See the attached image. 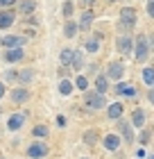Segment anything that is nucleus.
Segmentation results:
<instances>
[{
  "label": "nucleus",
  "instance_id": "nucleus-1",
  "mask_svg": "<svg viewBox=\"0 0 154 159\" xmlns=\"http://www.w3.org/2000/svg\"><path fill=\"white\" fill-rule=\"evenodd\" d=\"M147 50H150V46H147V37H136V59L138 61H145L147 59Z\"/></svg>",
  "mask_w": 154,
  "mask_h": 159
},
{
  "label": "nucleus",
  "instance_id": "nucleus-2",
  "mask_svg": "<svg viewBox=\"0 0 154 159\" xmlns=\"http://www.w3.org/2000/svg\"><path fill=\"white\" fill-rule=\"evenodd\" d=\"M120 20H122V27L125 30H129V27L136 25V9H131V7H125L120 11Z\"/></svg>",
  "mask_w": 154,
  "mask_h": 159
},
{
  "label": "nucleus",
  "instance_id": "nucleus-3",
  "mask_svg": "<svg viewBox=\"0 0 154 159\" xmlns=\"http://www.w3.org/2000/svg\"><path fill=\"white\" fill-rule=\"evenodd\" d=\"M46 152H48V146H46V143H32V146L27 148V155H30L32 159L46 157Z\"/></svg>",
  "mask_w": 154,
  "mask_h": 159
},
{
  "label": "nucleus",
  "instance_id": "nucleus-4",
  "mask_svg": "<svg viewBox=\"0 0 154 159\" xmlns=\"http://www.w3.org/2000/svg\"><path fill=\"white\" fill-rule=\"evenodd\" d=\"M86 105L91 107V109H100L102 105H104V98H102V93H86Z\"/></svg>",
  "mask_w": 154,
  "mask_h": 159
},
{
  "label": "nucleus",
  "instance_id": "nucleus-5",
  "mask_svg": "<svg viewBox=\"0 0 154 159\" xmlns=\"http://www.w3.org/2000/svg\"><path fill=\"white\" fill-rule=\"evenodd\" d=\"M107 75H109V77H113V80H120V77L125 75L122 64H118V61H111V64H109V68H107Z\"/></svg>",
  "mask_w": 154,
  "mask_h": 159
},
{
  "label": "nucleus",
  "instance_id": "nucleus-6",
  "mask_svg": "<svg viewBox=\"0 0 154 159\" xmlns=\"http://www.w3.org/2000/svg\"><path fill=\"white\" fill-rule=\"evenodd\" d=\"M116 46H118V52H122V55L131 52V39L129 37H120L118 41H116Z\"/></svg>",
  "mask_w": 154,
  "mask_h": 159
},
{
  "label": "nucleus",
  "instance_id": "nucleus-7",
  "mask_svg": "<svg viewBox=\"0 0 154 159\" xmlns=\"http://www.w3.org/2000/svg\"><path fill=\"white\" fill-rule=\"evenodd\" d=\"M23 43H25L23 37H5V39H2V46H5V48H20Z\"/></svg>",
  "mask_w": 154,
  "mask_h": 159
},
{
  "label": "nucleus",
  "instance_id": "nucleus-8",
  "mask_svg": "<svg viewBox=\"0 0 154 159\" xmlns=\"http://www.w3.org/2000/svg\"><path fill=\"white\" fill-rule=\"evenodd\" d=\"M5 59L7 61H20V59H23V50H20V48H7Z\"/></svg>",
  "mask_w": 154,
  "mask_h": 159
},
{
  "label": "nucleus",
  "instance_id": "nucleus-9",
  "mask_svg": "<svg viewBox=\"0 0 154 159\" xmlns=\"http://www.w3.org/2000/svg\"><path fill=\"white\" fill-rule=\"evenodd\" d=\"M23 120H25V114L20 111V114H14V116L9 118V123H7V127L9 129H18L20 125H23Z\"/></svg>",
  "mask_w": 154,
  "mask_h": 159
},
{
  "label": "nucleus",
  "instance_id": "nucleus-10",
  "mask_svg": "<svg viewBox=\"0 0 154 159\" xmlns=\"http://www.w3.org/2000/svg\"><path fill=\"white\" fill-rule=\"evenodd\" d=\"M11 23H14V11L11 9L0 11V27H9Z\"/></svg>",
  "mask_w": 154,
  "mask_h": 159
},
{
  "label": "nucleus",
  "instance_id": "nucleus-11",
  "mask_svg": "<svg viewBox=\"0 0 154 159\" xmlns=\"http://www.w3.org/2000/svg\"><path fill=\"white\" fill-rule=\"evenodd\" d=\"M27 98H30L27 89H16V91H11V100H14V102H25Z\"/></svg>",
  "mask_w": 154,
  "mask_h": 159
},
{
  "label": "nucleus",
  "instance_id": "nucleus-12",
  "mask_svg": "<svg viewBox=\"0 0 154 159\" xmlns=\"http://www.w3.org/2000/svg\"><path fill=\"white\" fill-rule=\"evenodd\" d=\"M118 146H120V141H118V136H116V134H107L104 136V148L107 150H116Z\"/></svg>",
  "mask_w": 154,
  "mask_h": 159
},
{
  "label": "nucleus",
  "instance_id": "nucleus-13",
  "mask_svg": "<svg viewBox=\"0 0 154 159\" xmlns=\"http://www.w3.org/2000/svg\"><path fill=\"white\" fill-rule=\"evenodd\" d=\"M34 7H36L34 0H23L18 9H20V14H25V16H27V14H32V11H34Z\"/></svg>",
  "mask_w": 154,
  "mask_h": 159
},
{
  "label": "nucleus",
  "instance_id": "nucleus-14",
  "mask_svg": "<svg viewBox=\"0 0 154 159\" xmlns=\"http://www.w3.org/2000/svg\"><path fill=\"white\" fill-rule=\"evenodd\" d=\"M131 120H134L136 127H143V123H145V114H143V109H134V116H131Z\"/></svg>",
  "mask_w": 154,
  "mask_h": 159
},
{
  "label": "nucleus",
  "instance_id": "nucleus-15",
  "mask_svg": "<svg viewBox=\"0 0 154 159\" xmlns=\"http://www.w3.org/2000/svg\"><path fill=\"white\" fill-rule=\"evenodd\" d=\"M120 116H122V105L120 102L109 107V118H120Z\"/></svg>",
  "mask_w": 154,
  "mask_h": 159
},
{
  "label": "nucleus",
  "instance_id": "nucleus-16",
  "mask_svg": "<svg viewBox=\"0 0 154 159\" xmlns=\"http://www.w3.org/2000/svg\"><path fill=\"white\" fill-rule=\"evenodd\" d=\"M100 34H95V37L93 39H89V41H86V50H89V52H95V50H98V46H100Z\"/></svg>",
  "mask_w": 154,
  "mask_h": 159
},
{
  "label": "nucleus",
  "instance_id": "nucleus-17",
  "mask_svg": "<svg viewBox=\"0 0 154 159\" xmlns=\"http://www.w3.org/2000/svg\"><path fill=\"white\" fill-rule=\"evenodd\" d=\"M91 20H93V14L86 11L84 16H82V20H79V27H82V30H89V27H91Z\"/></svg>",
  "mask_w": 154,
  "mask_h": 159
},
{
  "label": "nucleus",
  "instance_id": "nucleus-18",
  "mask_svg": "<svg viewBox=\"0 0 154 159\" xmlns=\"http://www.w3.org/2000/svg\"><path fill=\"white\" fill-rule=\"evenodd\" d=\"M95 89H98V93H104L107 91V77L100 75L98 80H95Z\"/></svg>",
  "mask_w": 154,
  "mask_h": 159
},
{
  "label": "nucleus",
  "instance_id": "nucleus-19",
  "mask_svg": "<svg viewBox=\"0 0 154 159\" xmlns=\"http://www.w3.org/2000/svg\"><path fill=\"white\" fill-rule=\"evenodd\" d=\"M120 129H122V136H125V141H134V134H131V129H129V125L127 123H120Z\"/></svg>",
  "mask_w": 154,
  "mask_h": 159
},
{
  "label": "nucleus",
  "instance_id": "nucleus-20",
  "mask_svg": "<svg viewBox=\"0 0 154 159\" xmlns=\"http://www.w3.org/2000/svg\"><path fill=\"white\" fill-rule=\"evenodd\" d=\"M59 91L64 93V96H70V91H73V84L68 82V80H61V84H59Z\"/></svg>",
  "mask_w": 154,
  "mask_h": 159
},
{
  "label": "nucleus",
  "instance_id": "nucleus-21",
  "mask_svg": "<svg viewBox=\"0 0 154 159\" xmlns=\"http://www.w3.org/2000/svg\"><path fill=\"white\" fill-rule=\"evenodd\" d=\"M75 32H77V25L73 23V20H68V23H66V37L73 39V37H75Z\"/></svg>",
  "mask_w": 154,
  "mask_h": 159
},
{
  "label": "nucleus",
  "instance_id": "nucleus-22",
  "mask_svg": "<svg viewBox=\"0 0 154 159\" xmlns=\"http://www.w3.org/2000/svg\"><path fill=\"white\" fill-rule=\"evenodd\" d=\"M70 64L75 68H82V64H84V59H82V52H73V59H70Z\"/></svg>",
  "mask_w": 154,
  "mask_h": 159
},
{
  "label": "nucleus",
  "instance_id": "nucleus-23",
  "mask_svg": "<svg viewBox=\"0 0 154 159\" xmlns=\"http://www.w3.org/2000/svg\"><path fill=\"white\" fill-rule=\"evenodd\" d=\"M143 80H145V84H152L154 82V70L152 68H145L143 70Z\"/></svg>",
  "mask_w": 154,
  "mask_h": 159
},
{
  "label": "nucleus",
  "instance_id": "nucleus-24",
  "mask_svg": "<svg viewBox=\"0 0 154 159\" xmlns=\"http://www.w3.org/2000/svg\"><path fill=\"white\" fill-rule=\"evenodd\" d=\"M16 80H20V82H30V80H32V70H23V73H16Z\"/></svg>",
  "mask_w": 154,
  "mask_h": 159
},
{
  "label": "nucleus",
  "instance_id": "nucleus-25",
  "mask_svg": "<svg viewBox=\"0 0 154 159\" xmlns=\"http://www.w3.org/2000/svg\"><path fill=\"white\" fill-rule=\"evenodd\" d=\"M73 59V50H61V64H70Z\"/></svg>",
  "mask_w": 154,
  "mask_h": 159
},
{
  "label": "nucleus",
  "instance_id": "nucleus-26",
  "mask_svg": "<svg viewBox=\"0 0 154 159\" xmlns=\"http://www.w3.org/2000/svg\"><path fill=\"white\" fill-rule=\"evenodd\" d=\"M46 134H48L46 125H36V127H34V136H46Z\"/></svg>",
  "mask_w": 154,
  "mask_h": 159
},
{
  "label": "nucleus",
  "instance_id": "nucleus-27",
  "mask_svg": "<svg viewBox=\"0 0 154 159\" xmlns=\"http://www.w3.org/2000/svg\"><path fill=\"white\" fill-rule=\"evenodd\" d=\"M77 86H79V89H82V91H84V89H86V86H89V80H86V77H82V75H79V77H77Z\"/></svg>",
  "mask_w": 154,
  "mask_h": 159
},
{
  "label": "nucleus",
  "instance_id": "nucleus-28",
  "mask_svg": "<svg viewBox=\"0 0 154 159\" xmlns=\"http://www.w3.org/2000/svg\"><path fill=\"white\" fill-rule=\"evenodd\" d=\"M120 93H122V96H134V93H136V91H134V89H131V86H127V84H125V89H122Z\"/></svg>",
  "mask_w": 154,
  "mask_h": 159
},
{
  "label": "nucleus",
  "instance_id": "nucleus-29",
  "mask_svg": "<svg viewBox=\"0 0 154 159\" xmlns=\"http://www.w3.org/2000/svg\"><path fill=\"white\" fill-rule=\"evenodd\" d=\"M5 80L14 82V80H16V70H7V73H5Z\"/></svg>",
  "mask_w": 154,
  "mask_h": 159
},
{
  "label": "nucleus",
  "instance_id": "nucleus-30",
  "mask_svg": "<svg viewBox=\"0 0 154 159\" xmlns=\"http://www.w3.org/2000/svg\"><path fill=\"white\" fill-rule=\"evenodd\" d=\"M70 14H73V5L66 2V5H64V16H70Z\"/></svg>",
  "mask_w": 154,
  "mask_h": 159
},
{
  "label": "nucleus",
  "instance_id": "nucleus-31",
  "mask_svg": "<svg viewBox=\"0 0 154 159\" xmlns=\"http://www.w3.org/2000/svg\"><path fill=\"white\" fill-rule=\"evenodd\" d=\"M86 143H95V132H93V129L86 134Z\"/></svg>",
  "mask_w": 154,
  "mask_h": 159
},
{
  "label": "nucleus",
  "instance_id": "nucleus-32",
  "mask_svg": "<svg viewBox=\"0 0 154 159\" xmlns=\"http://www.w3.org/2000/svg\"><path fill=\"white\" fill-rule=\"evenodd\" d=\"M147 14L154 16V0H147Z\"/></svg>",
  "mask_w": 154,
  "mask_h": 159
},
{
  "label": "nucleus",
  "instance_id": "nucleus-33",
  "mask_svg": "<svg viewBox=\"0 0 154 159\" xmlns=\"http://www.w3.org/2000/svg\"><path fill=\"white\" fill-rule=\"evenodd\" d=\"M16 0H0V7H11Z\"/></svg>",
  "mask_w": 154,
  "mask_h": 159
},
{
  "label": "nucleus",
  "instance_id": "nucleus-34",
  "mask_svg": "<svg viewBox=\"0 0 154 159\" xmlns=\"http://www.w3.org/2000/svg\"><path fill=\"white\" fill-rule=\"evenodd\" d=\"M141 141L147 143V141H150V132H143V134H141Z\"/></svg>",
  "mask_w": 154,
  "mask_h": 159
},
{
  "label": "nucleus",
  "instance_id": "nucleus-35",
  "mask_svg": "<svg viewBox=\"0 0 154 159\" xmlns=\"http://www.w3.org/2000/svg\"><path fill=\"white\" fill-rule=\"evenodd\" d=\"M5 96V86H2V82H0V98Z\"/></svg>",
  "mask_w": 154,
  "mask_h": 159
},
{
  "label": "nucleus",
  "instance_id": "nucleus-36",
  "mask_svg": "<svg viewBox=\"0 0 154 159\" xmlns=\"http://www.w3.org/2000/svg\"><path fill=\"white\" fill-rule=\"evenodd\" d=\"M86 2H93V0H86Z\"/></svg>",
  "mask_w": 154,
  "mask_h": 159
},
{
  "label": "nucleus",
  "instance_id": "nucleus-37",
  "mask_svg": "<svg viewBox=\"0 0 154 159\" xmlns=\"http://www.w3.org/2000/svg\"><path fill=\"white\" fill-rule=\"evenodd\" d=\"M111 2H116V0H111Z\"/></svg>",
  "mask_w": 154,
  "mask_h": 159
},
{
  "label": "nucleus",
  "instance_id": "nucleus-38",
  "mask_svg": "<svg viewBox=\"0 0 154 159\" xmlns=\"http://www.w3.org/2000/svg\"><path fill=\"white\" fill-rule=\"evenodd\" d=\"M150 159H154V157H150Z\"/></svg>",
  "mask_w": 154,
  "mask_h": 159
}]
</instances>
